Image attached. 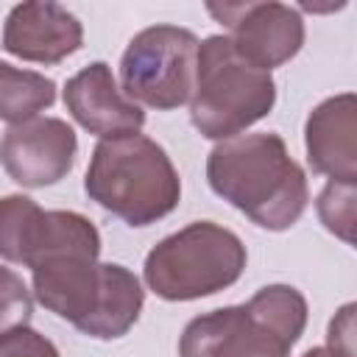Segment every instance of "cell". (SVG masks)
<instances>
[{
	"label": "cell",
	"mask_w": 357,
	"mask_h": 357,
	"mask_svg": "<svg viewBox=\"0 0 357 357\" xmlns=\"http://www.w3.org/2000/svg\"><path fill=\"white\" fill-rule=\"evenodd\" d=\"M98 257L100 234L89 218L45 209L42 237L25 268H31L33 296L45 310L89 337L114 340L137 324L145 290L128 268L98 262Z\"/></svg>",
	"instance_id": "cell-1"
},
{
	"label": "cell",
	"mask_w": 357,
	"mask_h": 357,
	"mask_svg": "<svg viewBox=\"0 0 357 357\" xmlns=\"http://www.w3.org/2000/svg\"><path fill=\"white\" fill-rule=\"evenodd\" d=\"M206 181L218 198L268 231L298 223L310 201L304 167L273 131L218 142L206 156Z\"/></svg>",
	"instance_id": "cell-2"
},
{
	"label": "cell",
	"mask_w": 357,
	"mask_h": 357,
	"mask_svg": "<svg viewBox=\"0 0 357 357\" xmlns=\"http://www.w3.org/2000/svg\"><path fill=\"white\" fill-rule=\"evenodd\" d=\"M84 192L128 226H151L178 206L181 181L167 151L137 131L95 145Z\"/></svg>",
	"instance_id": "cell-3"
},
{
	"label": "cell",
	"mask_w": 357,
	"mask_h": 357,
	"mask_svg": "<svg viewBox=\"0 0 357 357\" xmlns=\"http://www.w3.org/2000/svg\"><path fill=\"white\" fill-rule=\"evenodd\" d=\"M273 103V75L237 56L229 36L212 33L198 45L190 123L201 137L218 142L231 139L257 120L268 117Z\"/></svg>",
	"instance_id": "cell-4"
},
{
	"label": "cell",
	"mask_w": 357,
	"mask_h": 357,
	"mask_svg": "<svg viewBox=\"0 0 357 357\" xmlns=\"http://www.w3.org/2000/svg\"><path fill=\"white\" fill-rule=\"evenodd\" d=\"M245 259V245L231 229L195 220L148 251L142 276L165 301H195L231 287L243 276Z\"/></svg>",
	"instance_id": "cell-5"
},
{
	"label": "cell",
	"mask_w": 357,
	"mask_h": 357,
	"mask_svg": "<svg viewBox=\"0 0 357 357\" xmlns=\"http://www.w3.org/2000/svg\"><path fill=\"white\" fill-rule=\"evenodd\" d=\"M198 36L178 25H151L134 33L120 59V86L139 109L170 112L192 98Z\"/></svg>",
	"instance_id": "cell-6"
},
{
	"label": "cell",
	"mask_w": 357,
	"mask_h": 357,
	"mask_svg": "<svg viewBox=\"0 0 357 357\" xmlns=\"http://www.w3.org/2000/svg\"><path fill=\"white\" fill-rule=\"evenodd\" d=\"M206 11L229 28V42L248 64L271 73L290 61L304 45V17L298 8L273 0L206 3Z\"/></svg>",
	"instance_id": "cell-7"
},
{
	"label": "cell",
	"mask_w": 357,
	"mask_h": 357,
	"mask_svg": "<svg viewBox=\"0 0 357 357\" xmlns=\"http://www.w3.org/2000/svg\"><path fill=\"white\" fill-rule=\"evenodd\" d=\"M78 153L75 131L61 117H31L8 126L0 139V165L20 187L39 190L61 181Z\"/></svg>",
	"instance_id": "cell-8"
},
{
	"label": "cell",
	"mask_w": 357,
	"mask_h": 357,
	"mask_svg": "<svg viewBox=\"0 0 357 357\" xmlns=\"http://www.w3.org/2000/svg\"><path fill=\"white\" fill-rule=\"evenodd\" d=\"M290 349L293 343L245 304L198 315L178 337V357H290Z\"/></svg>",
	"instance_id": "cell-9"
},
{
	"label": "cell",
	"mask_w": 357,
	"mask_h": 357,
	"mask_svg": "<svg viewBox=\"0 0 357 357\" xmlns=\"http://www.w3.org/2000/svg\"><path fill=\"white\" fill-rule=\"evenodd\" d=\"M84 45V25L59 3H17L3 25V47L36 64H59Z\"/></svg>",
	"instance_id": "cell-10"
},
{
	"label": "cell",
	"mask_w": 357,
	"mask_h": 357,
	"mask_svg": "<svg viewBox=\"0 0 357 357\" xmlns=\"http://www.w3.org/2000/svg\"><path fill=\"white\" fill-rule=\"evenodd\" d=\"M64 106L73 120L100 139L137 134L145 112L123 95L106 61H92L64 84Z\"/></svg>",
	"instance_id": "cell-11"
},
{
	"label": "cell",
	"mask_w": 357,
	"mask_h": 357,
	"mask_svg": "<svg viewBox=\"0 0 357 357\" xmlns=\"http://www.w3.org/2000/svg\"><path fill=\"white\" fill-rule=\"evenodd\" d=\"M304 148L312 173L357 184V98L340 92L321 100L304 126Z\"/></svg>",
	"instance_id": "cell-12"
},
{
	"label": "cell",
	"mask_w": 357,
	"mask_h": 357,
	"mask_svg": "<svg viewBox=\"0 0 357 357\" xmlns=\"http://www.w3.org/2000/svg\"><path fill=\"white\" fill-rule=\"evenodd\" d=\"M56 103V84L42 73L0 61V120L17 126Z\"/></svg>",
	"instance_id": "cell-13"
},
{
	"label": "cell",
	"mask_w": 357,
	"mask_h": 357,
	"mask_svg": "<svg viewBox=\"0 0 357 357\" xmlns=\"http://www.w3.org/2000/svg\"><path fill=\"white\" fill-rule=\"evenodd\" d=\"M45 209L28 195L0 198V257L17 265H28L33 243L42 229Z\"/></svg>",
	"instance_id": "cell-14"
},
{
	"label": "cell",
	"mask_w": 357,
	"mask_h": 357,
	"mask_svg": "<svg viewBox=\"0 0 357 357\" xmlns=\"http://www.w3.org/2000/svg\"><path fill=\"white\" fill-rule=\"evenodd\" d=\"M245 307L262 318L268 326H273L287 343H298V337L304 335L307 326V298L301 296V290L290 287V284H268L259 287Z\"/></svg>",
	"instance_id": "cell-15"
},
{
	"label": "cell",
	"mask_w": 357,
	"mask_h": 357,
	"mask_svg": "<svg viewBox=\"0 0 357 357\" xmlns=\"http://www.w3.org/2000/svg\"><path fill=\"white\" fill-rule=\"evenodd\" d=\"M354 198H357L354 181H332L329 178L315 201L321 223L349 245L354 243Z\"/></svg>",
	"instance_id": "cell-16"
},
{
	"label": "cell",
	"mask_w": 357,
	"mask_h": 357,
	"mask_svg": "<svg viewBox=\"0 0 357 357\" xmlns=\"http://www.w3.org/2000/svg\"><path fill=\"white\" fill-rule=\"evenodd\" d=\"M33 312V298L22 276L6 265H0V335L28 326Z\"/></svg>",
	"instance_id": "cell-17"
},
{
	"label": "cell",
	"mask_w": 357,
	"mask_h": 357,
	"mask_svg": "<svg viewBox=\"0 0 357 357\" xmlns=\"http://www.w3.org/2000/svg\"><path fill=\"white\" fill-rule=\"evenodd\" d=\"M0 357H61L59 349L31 326H17L0 335Z\"/></svg>",
	"instance_id": "cell-18"
},
{
	"label": "cell",
	"mask_w": 357,
	"mask_h": 357,
	"mask_svg": "<svg viewBox=\"0 0 357 357\" xmlns=\"http://www.w3.org/2000/svg\"><path fill=\"white\" fill-rule=\"evenodd\" d=\"M326 346L346 354V357H354V304H346L337 310V315L329 321V335H326Z\"/></svg>",
	"instance_id": "cell-19"
},
{
	"label": "cell",
	"mask_w": 357,
	"mask_h": 357,
	"mask_svg": "<svg viewBox=\"0 0 357 357\" xmlns=\"http://www.w3.org/2000/svg\"><path fill=\"white\" fill-rule=\"evenodd\" d=\"M301 357H346V354H340V351H335V349H329V346H312V349H307Z\"/></svg>",
	"instance_id": "cell-20"
}]
</instances>
